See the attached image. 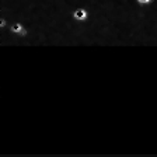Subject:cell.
Instances as JSON below:
<instances>
[{"label": "cell", "instance_id": "2", "mask_svg": "<svg viewBox=\"0 0 157 157\" xmlns=\"http://www.w3.org/2000/svg\"><path fill=\"white\" fill-rule=\"evenodd\" d=\"M133 2L139 7H146V6H150V4L153 3V0H133Z\"/></svg>", "mask_w": 157, "mask_h": 157}, {"label": "cell", "instance_id": "1", "mask_svg": "<svg viewBox=\"0 0 157 157\" xmlns=\"http://www.w3.org/2000/svg\"><path fill=\"white\" fill-rule=\"evenodd\" d=\"M88 10L86 7H77V9L73 10L72 13V20L75 23H84L88 20Z\"/></svg>", "mask_w": 157, "mask_h": 157}]
</instances>
